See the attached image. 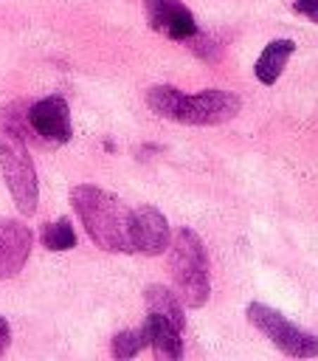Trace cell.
I'll return each instance as SVG.
<instances>
[{
  "instance_id": "6da1fadb",
  "label": "cell",
  "mask_w": 318,
  "mask_h": 361,
  "mask_svg": "<svg viewBox=\"0 0 318 361\" xmlns=\"http://www.w3.org/2000/svg\"><path fill=\"white\" fill-rule=\"evenodd\" d=\"M70 203L82 220V226L87 228L90 240L113 254H129L132 251V240H129V212L115 195L90 186V183H79L70 189Z\"/></svg>"
},
{
  "instance_id": "7a4b0ae2",
  "label": "cell",
  "mask_w": 318,
  "mask_h": 361,
  "mask_svg": "<svg viewBox=\"0 0 318 361\" xmlns=\"http://www.w3.org/2000/svg\"><path fill=\"white\" fill-rule=\"evenodd\" d=\"M146 104L158 116L180 124H220L234 118L242 107L236 93H228L220 87H208L194 96H186L172 85H155L146 93Z\"/></svg>"
},
{
  "instance_id": "3957f363",
  "label": "cell",
  "mask_w": 318,
  "mask_h": 361,
  "mask_svg": "<svg viewBox=\"0 0 318 361\" xmlns=\"http://www.w3.org/2000/svg\"><path fill=\"white\" fill-rule=\"evenodd\" d=\"M0 169L6 178V186L23 214H34L39 203V186H37V169L28 155V147L23 141V130L11 116L3 110L0 116Z\"/></svg>"
},
{
  "instance_id": "277c9868",
  "label": "cell",
  "mask_w": 318,
  "mask_h": 361,
  "mask_svg": "<svg viewBox=\"0 0 318 361\" xmlns=\"http://www.w3.org/2000/svg\"><path fill=\"white\" fill-rule=\"evenodd\" d=\"M169 262H172V279L177 285L180 299L189 307H203L208 293H211L208 257H205V248H203L200 237L191 228H180L174 234Z\"/></svg>"
},
{
  "instance_id": "5b68a950",
  "label": "cell",
  "mask_w": 318,
  "mask_h": 361,
  "mask_svg": "<svg viewBox=\"0 0 318 361\" xmlns=\"http://www.w3.org/2000/svg\"><path fill=\"white\" fill-rule=\"evenodd\" d=\"M248 319L253 327H259L281 353L295 355V358H312L318 355V338L295 324H290L279 310L267 305H248Z\"/></svg>"
},
{
  "instance_id": "8992f818",
  "label": "cell",
  "mask_w": 318,
  "mask_h": 361,
  "mask_svg": "<svg viewBox=\"0 0 318 361\" xmlns=\"http://www.w3.org/2000/svg\"><path fill=\"white\" fill-rule=\"evenodd\" d=\"M129 240L132 251L141 254H163L169 245V223L155 206H138L129 212Z\"/></svg>"
},
{
  "instance_id": "52a82bcc",
  "label": "cell",
  "mask_w": 318,
  "mask_h": 361,
  "mask_svg": "<svg viewBox=\"0 0 318 361\" xmlns=\"http://www.w3.org/2000/svg\"><path fill=\"white\" fill-rule=\"evenodd\" d=\"M28 124L37 135H42L51 144H65L70 138V113L68 102L62 96H48L39 99L28 107Z\"/></svg>"
},
{
  "instance_id": "ba28073f",
  "label": "cell",
  "mask_w": 318,
  "mask_h": 361,
  "mask_svg": "<svg viewBox=\"0 0 318 361\" xmlns=\"http://www.w3.org/2000/svg\"><path fill=\"white\" fill-rule=\"evenodd\" d=\"M34 234L20 220H0V279L17 276L31 254Z\"/></svg>"
},
{
  "instance_id": "9c48e42d",
  "label": "cell",
  "mask_w": 318,
  "mask_h": 361,
  "mask_svg": "<svg viewBox=\"0 0 318 361\" xmlns=\"http://www.w3.org/2000/svg\"><path fill=\"white\" fill-rule=\"evenodd\" d=\"M144 327H146L149 344H152V350H155L158 358H163V361L180 358V353H183L180 333H183V330H180L174 322H169V319L160 316V313H149L146 322H144Z\"/></svg>"
},
{
  "instance_id": "30bf717a",
  "label": "cell",
  "mask_w": 318,
  "mask_h": 361,
  "mask_svg": "<svg viewBox=\"0 0 318 361\" xmlns=\"http://www.w3.org/2000/svg\"><path fill=\"white\" fill-rule=\"evenodd\" d=\"M293 51H295V42L293 39H273V42H267V48L259 54V59L253 65L256 79L262 85H273L281 76V71H284V65H287V59H290Z\"/></svg>"
},
{
  "instance_id": "8fae6325",
  "label": "cell",
  "mask_w": 318,
  "mask_h": 361,
  "mask_svg": "<svg viewBox=\"0 0 318 361\" xmlns=\"http://www.w3.org/2000/svg\"><path fill=\"white\" fill-rule=\"evenodd\" d=\"M144 299H146V310H149V313H160V316H166L169 322H174V324L183 330L186 319H183V307H180V302L174 299V293H169V290L160 288V285H149Z\"/></svg>"
},
{
  "instance_id": "7c38bea8",
  "label": "cell",
  "mask_w": 318,
  "mask_h": 361,
  "mask_svg": "<svg viewBox=\"0 0 318 361\" xmlns=\"http://www.w3.org/2000/svg\"><path fill=\"white\" fill-rule=\"evenodd\" d=\"M39 240H42V245L48 251H68V248L76 245V231H73V226H70L68 217H59L53 223H45Z\"/></svg>"
},
{
  "instance_id": "4fadbf2b",
  "label": "cell",
  "mask_w": 318,
  "mask_h": 361,
  "mask_svg": "<svg viewBox=\"0 0 318 361\" xmlns=\"http://www.w3.org/2000/svg\"><path fill=\"white\" fill-rule=\"evenodd\" d=\"M146 344H149L146 327H141V330H121V333L113 336V355H115V358H132V355H138Z\"/></svg>"
},
{
  "instance_id": "5bb4252c",
  "label": "cell",
  "mask_w": 318,
  "mask_h": 361,
  "mask_svg": "<svg viewBox=\"0 0 318 361\" xmlns=\"http://www.w3.org/2000/svg\"><path fill=\"white\" fill-rule=\"evenodd\" d=\"M163 34L166 37H172V39H191L194 34H197V23H194V14L186 8V6H180L169 20H166V25H163Z\"/></svg>"
},
{
  "instance_id": "9a60e30c",
  "label": "cell",
  "mask_w": 318,
  "mask_h": 361,
  "mask_svg": "<svg viewBox=\"0 0 318 361\" xmlns=\"http://www.w3.org/2000/svg\"><path fill=\"white\" fill-rule=\"evenodd\" d=\"M183 3L180 0H146V17H149V25L155 31H163L166 20L180 8Z\"/></svg>"
},
{
  "instance_id": "2e32d148",
  "label": "cell",
  "mask_w": 318,
  "mask_h": 361,
  "mask_svg": "<svg viewBox=\"0 0 318 361\" xmlns=\"http://www.w3.org/2000/svg\"><path fill=\"white\" fill-rule=\"evenodd\" d=\"M293 8L298 14H304V17H310L312 23H318V0H295Z\"/></svg>"
},
{
  "instance_id": "e0dca14e",
  "label": "cell",
  "mask_w": 318,
  "mask_h": 361,
  "mask_svg": "<svg viewBox=\"0 0 318 361\" xmlns=\"http://www.w3.org/2000/svg\"><path fill=\"white\" fill-rule=\"evenodd\" d=\"M8 338H11V330H8V322L0 316V355L6 353V347H8Z\"/></svg>"
}]
</instances>
